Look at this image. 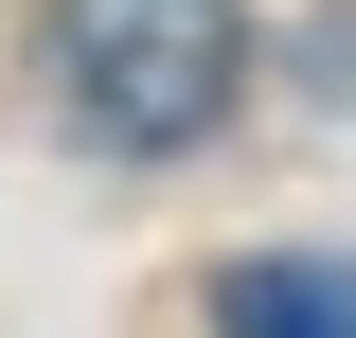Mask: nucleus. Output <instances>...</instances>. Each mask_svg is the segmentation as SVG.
Instances as JSON below:
<instances>
[{"instance_id":"f257e3e1","label":"nucleus","mask_w":356,"mask_h":338,"mask_svg":"<svg viewBox=\"0 0 356 338\" xmlns=\"http://www.w3.org/2000/svg\"><path fill=\"white\" fill-rule=\"evenodd\" d=\"M232 72H250L232 0H72V54H54L72 125L125 143V161H178V143L232 107Z\"/></svg>"},{"instance_id":"f03ea898","label":"nucleus","mask_w":356,"mask_h":338,"mask_svg":"<svg viewBox=\"0 0 356 338\" xmlns=\"http://www.w3.org/2000/svg\"><path fill=\"white\" fill-rule=\"evenodd\" d=\"M214 338H356V250H250L214 285Z\"/></svg>"}]
</instances>
